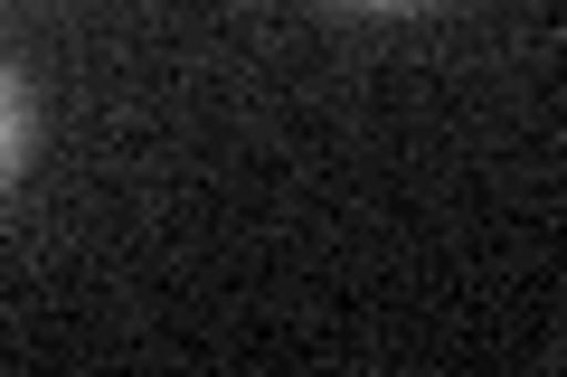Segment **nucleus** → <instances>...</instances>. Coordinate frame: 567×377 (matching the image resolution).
<instances>
[{"mask_svg":"<svg viewBox=\"0 0 567 377\" xmlns=\"http://www.w3.org/2000/svg\"><path fill=\"white\" fill-rule=\"evenodd\" d=\"M20 160H29V95H20V76L0 66V189L20 179Z\"/></svg>","mask_w":567,"mask_h":377,"instance_id":"1","label":"nucleus"},{"mask_svg":"<svg viewBox=\"0 0 567 377\" xmlns=\"http://www.w3.org/2000/svg\"><path fill=\"white\" fill-rule=\"evenodd\" d=\"M350 10H416V0H350Z\"/></svg>","mask_w":567,"mask_h":377,"instance_id":"2","label":"nucleus"}]
</instances>
